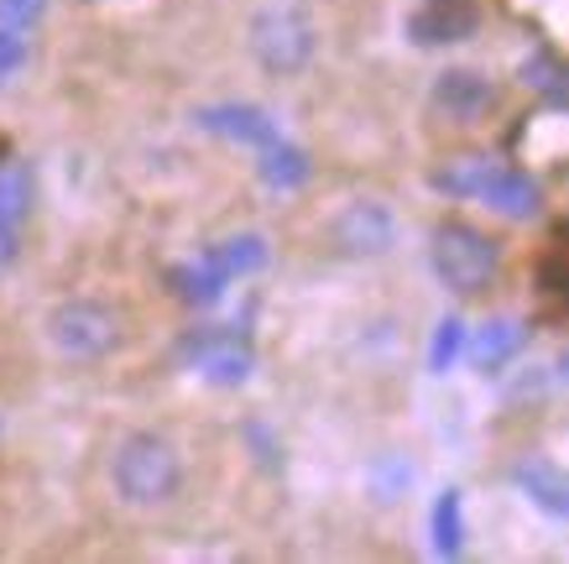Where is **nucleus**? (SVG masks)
Instances as JSON below:
<instances>
[{
  "instance_id": "nucleus-1",
  "label": "nucleus",
  "mask_w": 569,
  "mask_h": 564,
  "mask_svg": "<svg viewBox=\"0 0 569 564\" xmlns=\"http://www.w3.org/2000/svg\"><path fill=\"white\" fill-rule=\"evenodd\" d=\"M110 486L126 507H168L183 486V455L173 449V439H162L152 428L126 434L110 461Z\"/></svg>"
},
{
  "instance_id": "nucleus-2",
  "label": "nucleus",
  "mask_w": 569,
  "mask_h": 564,
  "mask_svg": "<svg viewBox=\"0 0 569 564\" xmlns=\"http://www.w3.org/2000/svg\"><path fill=\"white\" fill-rule=\"evenodd\" d=\"M251 52L277 79H293L309 69L319 52V21H313L309 0H267L251 17Z\"/></svg>"
},
{
  "instance_id": "nucleus-3",
  "label": "nucleus",
  "mask_w": 569,
  "mask_h": 564,
  "mask_svg": "<svg viewBox=\"0 0 569 564\" xmlns=\"http://www.w3.org/2000/svg\"><path fill=\"white\" fill-rule=\"evenodd\" d=\"M429 261H433V277H439L449 293H460V298L486 293L491 283H497V267H501L497 240L486 236V230H476V225H466V220L433 225Z\"/></svg>"
},
{
  "instance_id": "nucleus-4",
  "label": "nucleus",
  "mask_w": 569,
  "mask_h": 564,
  "mask_svg": "<svg viewBox=\"0 0 569 564\" xmlns=\"http://www.w3.org/2000/svg\"><path fill=\"white\" fill-rule=\"evenodd\" d=\"M48 345L69 360H100L121 345V314L94 298H69L48 314Z\"/></svg>"
},
{
  "instance_id": "nucleus-5",
  "label": "nucleus",
  "mask_w": 569,
  "mask_h": 564,
  "mask_svg": "<svg viewBox=\"0 0 569 564\" xmlns=\"http://www.w3.org/2000/svg\"><path fill=\"white\" fill-rule=\"evenodd\" d=\"M429 105L455 126H476L497 110V85L476 69H445L429 89Z\"/></svg>"
},
{
  "instance_id": "nucleus-6",
  "label": "nucleus",
  "mask_w": 569,
  "mask_h": 564,
  "mask_svg": "<svg viewBox=\"0 0 569 564\" xmlns=\"http://www.w3.org/2000/svg\"><path fill=\"white\" fill-rule=\"evenodd\" d=\"M481 27V6L476 0H423L408 21V37L418 48H449V42H466Z\"/></svg>"
},
{
  "instance_id": "nucleus-7",
  "label": "nucleus",
  "mask_w": 569,
  "mask_h": 564,
  "mask_svg": "<svg viewBox=\"0 0 569 564\" xmlns=\"http://www.w3.org/2000/svg\"><path fill=\"white\" fill-rule=\"evenodd\" d=\"M335 240L346 246L350 257H381V251H392V240H397L392 209L377 205V199H356V205L335 220Z\"/></svg>"
},
{
  "instance_id": "nucleus-8",
  "label": "nucleus",
  "mask_w": 569,
  "mask_h": 564,
  "mask_svg": "<svg viewBox=\"0 0 569 564\" xmlns=\"http://www.w3.org/2000/svg\"><path fill=\"white\" fill-rule=\"evenodd\" d=\"M183 356H189L193 372H204L214 387H236V382H246V376H251V350H246V340L224 335V329L193 335V340L183 345Z\"/></svg>"
},
{
  "instance_id": "nucleus-9",
  "label": "nucleus",
  "mask_w": 569,
  "mask_h": 564,
  "mask_svg": "<svg viewBox=\"0 0 569 564\" xmlns=\"http://www.w3.org/2000/svg\"><path fill=\"white\" fill-rule=\"evenodd\" d=\"M476 199H486V205L497 209V215H507V220H533L538 209H543V194H538L533 178L518 168H501V162L486 168V184Z\"/></svg>"
},
{
  "instance_id": "nucleus-10",
  "label": "nucleus",
  "mask_w": 569,
  "mask_h": 564,
  "mask_svg": "<svg viewBox=\"0 0 569 564\" xmlns=\"http://www.w3.org/2000/svg\"><path fill=\"white\" fill-rule=\"evenodd\" d=\"M199 126L209 137L241 141V147H267L277 137V120L261 105H209V110H199Z\"/></svg>"
},
{
  "instance_id": "nucleus-11",
  "label": "nucleus",
  "mask_w": 569,
  "mask_h": 564,
  "mask_svg": "<svg viewBox=\"0 0 569 564\" xmlns=\"http://www.w3.org/2000/svg\"><path fill=\"white\" fill-rule=\"evenodd\" d=\"M512 481H518L522 492L533 496L543 513H553V517H565L569 513V486H565V476L553 471L549 461H528V465H518L512 471Z\"/></svg>"
},
{
  "instance_id": "nucleus-12",
  "label": "nucleus",
  "mask_w": 569,
  "mask_h": 564,
  "mask_svg": "<svg viewBox=\"0 0 569 564\" xmlns=\"http://www.w3.org/2000/svg\"><path fill=\"white\" fill-rule=\"evenodd\" d=\"M224 283H230V277H224L209 257H193V261H183V267L173 273V293L183 298V304H199V308L214 304V298L224 293Z\"/></svg>"
},
{
  "instance_id": "nucleus-13",
  "label": "nucleus",
  "mask_w": 569,
  "mask_h": 564,
  "mask_svg": "<svg viewBox=\"0 0 569 564\" xmlns=\"http://www.w3.org/2000/svg\"><path fill=\"white\" fill-rule=\"evenodd\" d=\"M528 340V329L518 319H491V325L476 335V360H481V372H497L501 360H512Z\"/></svg>"
},
{
  "instance_id": "nucleus-14",
  "label": "nucleus",
  "mask_w": 569,
  "mask_h": 564,
  "mask_svg": "<svg viewBox=\"0 0 569 564\" xmlns=\"http://www.w3.org/2000/svg\"><path fill=\"white\" fill-rule=\"evenodd\" d=\"M261 178H267L272 188H298L303 178H309V157L298 152L293 141L272 137L267 147H261Z\"/></svg>"
},
{
  "instance_id": "nucleus-15",
  "label": "nucleus",
  "mask_w": 569,
  "mask_h": 564,
  "mask_svg": "<svg viewBox=\"0 0 569 564\" xmlns=\"http://www.w3.org/2000/svg\"><path fill=\"white\" fill-rule=\"evenodd\" d=\"M204 257L214 261L224 277H241V273H257L261 261H267V240L261 236H230V240H220V246H209Z\"/></svg>"
},
{
  "instance_id": "nucleus-16",
  "label": "nucleus",
  "mask_w": 569,
  "mask_h": 564,
  "mask_svg": "<svg viewBox=\"0 0 569 564\" xmlns=\"http://www.w3.org/2000/svg\"><path fill=\"white\" fill-rule=\"evenodd\" d=\"M32 209V172L21 162H0V225H21Z\"/></svg>"
},
{
  "instance_id": "nucleus-17",
  "label": "nucleus",
  "mask_w": 569,
  "mask_h": 564,
  "mask_svg": "<svg viewBox=\"0 0 569 564\" xmlns=\"http://www.w3.org/2000/svg\"><path fill=\"white\" fill-rule=\"evenodd\" d=\"M486 168H491L486 157H460V162H449V168L433 172V188H439V194H455V199H476L486 184Z\"/></svg>"
},
{
  "instance_id": "nucleus-18",
  "label": "nucleus",
  "mask_w": 569,
  "mask_h": 564,
  "mask_svg": "<svg viewBox=\"0 0 569 564\" xmlns=\"http://www.w3.org/2000/svg\"><path fill=\"white\" fill-rule=\"evenodd\" d=\"M460 538H466V523H460V492H445L433 502V548L439 554H460Z\"/></svg>"
},
{
  "instance_id": "nucleus-19",
  "label": "nucleus",
  "mask_w": 569,
  "mask_h": 564,
  "mask_svg": "<svg viewBox=\"0 0 569 564\" xmlns=\"http://www.w3.org/2000/svg\"><path fill=\"white\" fill-rule=\"evenodd\" d=\"M522 85H533L538 95H549L553 105L565 100V69H559V63H553L549 52H533V58H528V63H522Z\"/></svg>"
},
{
  "instance_id": "nucleus-20",
  "label": "nucleus",
  "mask_w": 569,
  "mask_h": 564,
  "mask_svg": "<svg viewBox=\"0 0 569 564\" xmlns=\"http://www.w3.org/2000/svg\"><path fill=\"white\" fill-rule=\"evenodd\" d=\"M460 340H466V325H460V319H445V325L433 329V350H429L433 372H449V360L460 356Z\"/></svg>"
},
{
  "instance_id": "nucleus-21",
  "label": "nucleus",
  "mask_w": 569,
  "mask_h": 564,
  "mask_svg": "<svg viewBox=\"0 0 569 564\" xmlns=\"http://www.w3.org/2000/svg\"><path fill=\"white\" fill-rule=\"evenodd\" d=\"M42 17H48V0H0V27H11V32H27Z\"/></svg>"
},
{
  "instance_id": "nucleus-22",
  "label": "nucleus",
  "mask_w": 569,
  "mask_h": 564,
  "mask_svg": "<svg viewBox=\"0 0 569 564\" xmlns=\"http://www.w3.org/2000/svg\"><path fill=\"white\" fill-rule=\"evenodd\" d=\"M21 63H27V37H17L11 27H0V79H11Z\"/></svg>"
},
{
  "instance_id": "nucleus-23",
  "label": "nucleus",
  "mask_w": 569,
  "mask_h": 564,
  "mask_svg": "<svg viewBox=\"0 0 569 564\" xmlns=\"http://www.w3.org/2000/svg\"><path fill=\"white\" fill-rule=\"evenodd\" d=\"M17 261V225H0V267Z\"/></svg>"
}]
</instances>
